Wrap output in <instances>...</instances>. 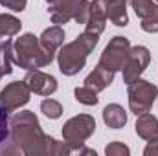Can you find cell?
<instances>
[{"mask_svg":"<svg viewBox=\"0 0 158 156\" xmlns=\"http://www.w3.org/2000/svg\"><path fill=\"white\" fill-rule=\"evenodd\" d=\"M143 154L145 156H155L158 154V140H149V143H147V147L143 149Z\"/></svg>","mask_w":158,"mask_h":156,"instance_id":"cell-26","label":"cell"},{"mask_svg":"<svg viewBox=\"0 0 158 156\" xmlns=\"http://www.w3.org/2000/svg\"><path fill=\"white\" fill-rule=\"evenodd\" d=\"M20 26L22 24L17 17L7 15V13H0V40L17 35L20 31Z\"/></svg>","mask_w":158,"mask_h":156,"instance_id":"cell-18","label":"cell"},{"mask_svg":"<svg viewBox=\"0 0 158 156\" xmlns=\"http://www.w3.org/2000/svg\"><path fill=\"white\" fill-rule=\"evenodd\" d=\"M40 110H42L44 116L50 117V119H57V117H61V114H63V107L55 99H44L40 103Z\"/></svg>","mask_w":158,"mask_h":156,"instance_id":"cell-22","label":"cell"},{"mask_svg":"<svg viewBox=\"0 0 158 156\" xmlns=\"http://www.w3.org/2000/svg\"><path fill=\"white\" fill-rule=\"evenodd\" d=\"M98 40H99V35L83 31L74 42H68V44L61 46L59 53H57L59 70L64 76H76V74H79L85 68L86 57L96 48Z\"/></svg>","mask_w":158,"mask_h":156,"instance_id":"cell-2","label":"cell"},{"mask_svg":"<svg viewBox=\"0 0 158 156\" xmlns=\"http://www.w3.org/2000/svg\"><path fill=\"white\" fill-rule=\"evenodd\" d=\"M142 30L147 33H156L158 31V6L149 17L142 18Z\"/></svg>","mask_w":158,"mask_h":156,"instance_id":"cell-23","label":"cell"},{"mask_svg":"<svg viewBox=\"0 0 158 156\" xmlns=\"http://www.w3.org/2000/svg\"><path fill=\"white\" fill-rule=\"evenodd\" d=\"M112 81H114V72H110V70H107V68H103V66L98 64V66L86 76L85 86L92 88L94 92H101V90H105L107 86H110Z\"/></svg>","mask_w":158,"mask_h":156,"instance_id":"cell-13","label":"cell"},{"mask_svg":"<svg viewBox=\"0 0 158 156\" xmlns=\"http://www.w3.org/2000/svg\"><path fill=\"white\" fill-rule=\"evenodd\" d=\"M129 109L132 114H143L149 112L151 107L155 105V99L158 96V86L143 81V79H136L132 83H129Z\"/></svg>","mask_w":158,"mask_h":156,"instance_id":"cell-6","label":"cell"},{"mask_svg":"<svg viewBox=\"0 0 158 156\" xmlns=\"http://www.w3.org/2000/svg\"><path fill=\"white\" fill-rule=\"evenodd\" d=\"M96 130V119L88 114H79V116L72 117L64 123L63 127V138L66 143L72 145L74 153H81V154H94L96 151H90V149H85L83 147V142L88 140Z\"/></svg>","mask_w":158,"mask_h":156,"instance_id":"cell-4","label":"cell"},{"mask_svg":"<svg viewBox=\"0 0 158 156\" xmlns=\"http://www.w3.org/2000/svg\"><path fill=\"white\" fill-rule=\"evenodd\" d=\"M11 143L22 154H74L70 143H59L46 136L33 112L22 110L11 117Z\"/></svg>","mask_w":158,"mask_h":156,"instance_id":"cell-1","label":"cell"},{"mask_svg":"<svg viewBox=\"0 0 158 156\" xmlns=\"http://www.w3.org/2000/svg\"><path fill=\"white\" fill-rule=\"evenodd\" d=\"M88 7H90L88 0H57L50 4L48 13L52 22L57 26L66 24L70 20H76L77 24H85L88 18Z\"/></svg>","mask_w":158,"mask_h":156,"instance_id":"cell-5","label":"cell"},{"mask_svg":"<svg viewBox=\"0 0 158 156\" xmlns=\"http://www.w3.org/2000/svg\"><path fill=\"white\" fill-rule=\"evenodd\" d=\"M13 42L9 39L0 40V74L7 76L13 72Z\"/></svg>","mask_w":158,"mask_h":156,"instance_id":"cell-19","label":"cell"},{"mask_svg":"<svg viewBox=\"0 0 158 156\" xmlns=\"http://www.w3.org/2000/svg\"><path fill=\"white\" fill-rule=\"evenodd\" d=\"M30 94H31V90L28 88V84L24 81H13L0 92V107L13 112L30 101Z\"/></svg>","mask_w":158,"mask_h":156,"instance_id":"cell-8","label":"cell"},{"mask_svg":"<svg viewBox=\"0 0 158 156\" xmlns=\"http://www.w3.org/2000/svg\"><path fill=\"white\" fill-rule=\"evenodd\" d=\"M105 2H107V0H105Z\"/></svg>","mask_w":158,"mask_h":156,"instance_id":"cell-29","label":"cell"},{"mask_svg":"<svg viewBox=\"0 0 158 156\" xmlns=\"http://www.w3.org/2000/svg\"><path fill=\"white\" fill-rule=\"evenodd\" d=\"M24 83L28 84V88L39 96H52L55 90H57V79L50 74H44L40 72L39 68L35 70H28Z\"/></svg>","mask_w":158,"mask_h":156,"instance_id":"cell-10","label":"cell"},{"mask_svg":"<svg viewBox=\"0 0 158 156\" xmlns=\"http://www.w3.org/2000/svg\"><path fill=\"white\" fill-rule=\"evenodd\" d=\"M103 121L110 129H121L127 123V112L123 110V107L118 105V103L107 105L105 110H103Z\"/></svg>","mask_w":158,"mask_h":156,"instance_id":"cell-16","label":"cell"},{"mask_svg":"<svg viewBox=\"0 0 158 156\" xmlns=\"http://www.w3.org/2000/svg\"><path fill=\"white\" fill-rule=\"evenodd\" d=\"M0 77H2V74H0Z\"/></svg>","mask_w":158,"mask_h":156,"instance_id":"cell-28","label":"cell"},{"mask_svg":"<svg viewBox=\"0 0 158 156\" xmlns=\"http://www.w3.org/2000/svg\"><path fill=\"white\" fill-rule=\"evenodd\" d=\"M52 61L53 57L42 50L39 39L33 33H26L13 42V63L24 70H35V68L48 66Z\"/></svg>","mask_w":158,"mask_h":156,"instance_id":"cell-3","label":"cell"},{"mask_svg":"<svg viewBox=\"0 0 158 156\" xmlns=\"http://www.w3.org/2000/svg\"><path fill=\"white\" fill-rule=\"evenodd\" d=\"M149 61H151V53L145 46H134L131 48V53H129V61L125 64V68L121 70L123 72V83H132L140 77L145 68L149 66Z\"/></svg>","mask_w":158,"mask_h":156,"instance_id":"cell-9","label":"cell"},{"mask_svg":"<svg viewBox=\"0 0 158 156\" xmlns=\"http://www.w3.org/2000/svg\"><path fill=\"white\" fill-rule=\"evenodd\" d=\"M136 134L149 142V140H158V119L156 116L149 114V112H143V114H138L136 119Z\"/></svg>","mask_w":158,"mask_h":156,"instance_id":"cell-14","label":"cell"},{"mask_svg":"<svg viewBox=\"0 0 158 156\" xmlns=\"http://www.w3.org/2000/svg\"><path fill=\"white\" fill-rule=\"evenodd\" d=\"M107 24V2L105 0H92L88 7V18L85 22V31L101 35Z\"/></svg>","mask_w":158,"mask_h":156,"instance_id":"cell-11","label":"cell"},{"mask_svg":"<svg viewBox=\"0 0 158 156\" xmlns=\"http://www.w3.org/2000/svg\"><path fill=\"white\" fill-rule=\"evenodd\" d=\"M74 96H76V99H77L79 103H83V105H88V107H96L98 105V92H94L92 88H88V86H77L76 90H74Z\"/></svg>","mask_w":158,"mask_h":156,"instance_id":"cell-20","label":"cell"},{"mask_svg":"<svg viewBox=\"0 0 158 156\" xmlns=\"http://www.w3.org/2000/svg\"><path fill=\"white\" fill-rule=\"evenodd\" d=\"M105 153L107 156H127L131 153V149L127 147V145H123V143H119V142H114V143H110V145H107V149H105Z\"/></svg>","mask_w":158,"mask_h":156,"instance_id":"cell-24","label":"cell"},{"mask_svg":"<svg viewBox=\"0 0 158 156\" xmlns=\"http://www.w3.org/2000/svg\"><path fill=\"white\" fill-rule=\"evenodd\" d=\"M26 2L28 0H0V4L6 7V9H11V11H24L26 7Z\"/></svg>","mask_w":158,"mask_h":156,"instance_id":"cell-25","label":"cell"},{"mask_svg":"<svg viewBox=\"0 0 158 156\" xmlns=\"http://www.w3.org/2000/svg\"><path fill=\"white\" fill-rule=\"evenodd\" d=\"M156 2H158V0H156Z\"/></svg>","mask_w":158,"mask_h":156,"instance_id":"cell-30","label":"cell"},{"mask_svg":"<svg viewBox=\"0 0 158 156\" xmlns=\"http://www.w3.org/2000/svg\"><path fill=\"white\" fill-rule=\"evenodd\" d=\"M46 2H48V4H53V2H57V0H46Z\"/></svg>","mask_w":158,"mask_h":156,"instance_id":"cell-27","label":"cell"},{"mask_svg":"<svg viewBox=\"0 0 158 156\" xmlns=\"http://www.w3.org/2000/svg\"><path fill=\"white\" fill-rule=\"evenodd\" d=\"M129 53H131L129 39H125L121 35H116L107 44V48L103 50V53L99 57V66H103V68L116 74V72L125 68V64L129 61Z\"/></svg>","mask_w":158,"mask_h":156,"instance_id":"cell-7","label":"cell"},{"mask_svg":"<svg viewBox=\"0 0 158 156\" xmlns=\"http://www.w3.org/2000/svg\"><path fill=\"white\" fill-rule=\"evenodd\" d=\"M39 42H40V46H42V50L48 55L55 57V51L64 44V30L55 24V26H52V28H48V30L42 31V35L39 37Z\"/></svg>","mask_w":158,"mask_h":156,"instance_id":"cell-12","label":"cell"},{"mask_svg":"<svg viewBox=\"0 0 158 156\" xmlns=\"http://www.w3.org/2000/svg\"><path fill=\"white\" fill-rule=\"evenodd\" d=\"M107 18L114 26H127L129 15H127V0H107Z\"/></svg>","mask_w":158,"mask_h":156,"instance_id":"cell-15","label":"cell"},{"mask_svg":"<svg viewBox=\"0 0 158 156\" xmlns=\"http://www.w3.org/2000/svg\"><path fill=\"white\" fill-rule=\"evenodd\" d=\"M11 143V119H9V110L0 107V153H11L7 147Z\"/></svg>","mask_w":158,"mask_h":156,"instance_id":"cell-17","label":"cell"},{"mask_svg":"<svg viewBox=\"0 0 158 156\" xmlns=\"http://www.w3.org/2000/svg\"><path fill=\"white\" fill-rule=\"evenodd\" d=\"M127 4H131V7L134 9L136 17H140V18L149 17L156 9V4L153 0H127Z\"/></svg>","mask_w":158,"mask_h":156,"instance_id":"cell-21","label":"cell"}]
</instances>
